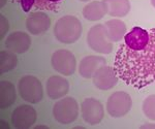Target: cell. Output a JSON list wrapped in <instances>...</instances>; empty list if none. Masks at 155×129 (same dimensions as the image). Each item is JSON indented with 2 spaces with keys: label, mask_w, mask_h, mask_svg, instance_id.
<instances>
[{
  "label": "cell",
  "mask_w": 155,
  "mask_h": 129,
  "mask_svg": "<svg viewBox=\"0 0 155 129\" xmlns=\"http://www.w3.org/2000/svg\"><path fill=\"white\" fill-rule=\"evenodd\" d=\"M31 46V38L26 32L15 31L9 34L5 39V47L7 50L15 54H24Z\"/></svg>",
  "instance_id": "cell-11"
},
{
  "label": "cell",
  "mask_w": 155,
  "mask_h": 129,
  "mask_svg": "<svg viewBox=\"0 0 155 129\" xmlns=\"http://www.w3.org/2000/svg\"><path fill=\"white\" fill-rule=\"evenodd\" d=\"M21 98L29 103H38L44 98V88L41 81L34 76H24L18 84Z\"/></svg>",
  "instance_id": "cell-3"
},
{
  "label": "cell",
  "mask_w": 155,
  "mask_h": 129,
  "mask_svg": "<svg viewBox=\"0 0 155 129\" xmlns=\"http://www.w3.org/2000/svg\"><path fill=\"white\" fill-rule=\"evenodd\" d=\"M144 48L130 50L121 44L115 56L114 69L120 80L137 89L155 83V28Z\"/></svg>",
  "instance_id": "cell-1"
},
{
  "label": "cell",
  "mask_w": 155,
  "mask_h": 129,
  "mask_svg": "<svg viewBox=\"0 0 155 129\" xmlns=\"http://www.w3.org/2000/svg\"><path fill=\"white\" fill-rule=\"evenodd\" d=\"M53 116L60 124H71L79 117V105L72 97H63L54 105Z\"/></svg>",
  "instance_id": "cell-5"
},
{
  "label": "cell",
  "mask_w": 155,
  "mask_h": 129,
  "mask_svg": "<svg viewBox=\"0 0 155 129\" xmlns=\"http://www.w3.org/2000/svg\"><path fill=\"white\" fill-rule=\"evenodd\" d=\"M107 28V36L112 43H117L124 38L126 34V25L119 19L109 20L104 23Z\"/></svg>",
  "instance_id": "cell-19"
},
{
  "label": "cell",
  "mask_w": 155,
  "mask_h": 129,
  "mask_svg": "<svg viewBox=\"0 0 155 129\" xmlns=\"http://www.w3.org/2000/svg\"><path fill=\"white\" fill-rule=\"evenodd\" d=\"M19 2L22 9L28 12L32 8L41 11H56L63 0H15Z\"/></svg>",
  "instance_id": "cell-16"
},
{
  "label": "cell",
  "mask_w": 155,
  "mask_h": 129,
  "mask_svg": "<svg viewBox=\"0 0 155 129\" xmlns=\"http://www.w3.org/2000/svg\"><path fill=\"white\" fill-rule=\"evenodd\" d=\"M47 94L51 99H60L68 93L69 83L65 78L60 76H52L47 81Z\"/></svg>",
  "instance_id": "cell-14"
},
{
  "label": "cell",
  "mask_w": 155,
  "mask_h": 129,
  "mask_svg": "<svg viewBox=\"0 0 155 129\" xmlns=\"http://www.w3.org/2000/svg\"><path fill=\"white\" fill-rule=\"evenodd\" d=\"M18 65V57L12 51H2L0 53V73L1 74L12 71Z\"/></svg>",
  "instance_id": "cell-21"
},
{
  "label": "cell",
  "mask_w": 155,
  "mask_h": 129,
  "mask_svg": "<svg viewBox=\"0 0 155 129\" xmlns=\"http://www.w3.org/2000/svg\"><path fill=\"white\" fill-rule=\"evenodd\" d=\"M118 76H117L116 71L114 67L111 66L104 65L101 68L96 70L94 76H92V81H93L94 86L99 90H110V89L114 88L118 83Z\"/></svg>",
  "instance_id": "cell-10"
},
{
  "label": "cell",
  "mask_w": 155,
  "mask_h": 129,
  "mask_svg": "<svg viewBox=\"0 0 155 129\" xmlns=\"http://www.w3.org/2000/svg\"><path fill=\"white\" fill-rule=\"evenodd\" d=\"M107 15L106 5L102 1L92 0L87 3L83 8V17L88 21L96 22Z\"/></svg>",
  "instance_id": "cell-18"
},
{
  "label": "cell",
  "mask_w": 155,
  "mask_h": 129,
  "mask_svg": "<svg viewBox=\"0 0 155 129\" xmlns=\"http://www.w3.org/2000/svg\"><path fill=\"white\" fill-rule=\"evenodd\" d=\"M143 113L149 120L155 121V94L149 95L143 102Z\"/></svg>",
  "instance_id": "cell-22"
},
{
  "label": "cell",
  "mask_w": 155,
  "mask_h": 129,
  "mask_svg": "<svg viewBox=\"0 0 155 129\" xmlns=\"http://www.w3.org/2000/svg\"><path fill=\"white\" fill-rule=\"evenodd\" d=\"M107 61L104 57L97 55L86 56L80 61L79 64V73L84 79H92L94 73L98 68L106 65Z\"/></svg>",
  "instance_id": "cell-15"
},
{
  "label": "cell",
  "mask_w": 155,
  "mask_h": 129,
  "mask_svg": "<svg viewBox=\"0 0 155 129\" xmlns=\"http://www.w3.org/2000/svg\"><path fill=\"white\" fill-rule=\"evenodd\" d=\"M37 119L36 111L29 105H22L12 111V123L16 129H29L34 125Z\"/></svg>",
  "instance_id": "cell-8"
},
{
  "label": "cell",
  "mask_w": 155,
  "mask_h": 129,
  "mask_svg": "<svg viewBox=\"0 0 155 129\" xmlns=\"http://www.w3.org/2000/svg\"><path fill=\"white\" fill-rule=\"evenodd\" d=\"M150 31L142 27H134L124 36V44L130 50H140L148 44Z\"/></svg>",
  "instance_id": "cell-13"
},
{
  "label": "cell",
  "mask_w": 155,
  "mask_h": 129,
  "mask_svg": "<svg viewBox=\"0 0 155 129\" xmlns=\"http://www.w3.org/2000/svg\"><path fill=\"white\" fill-rule=\"evenodd\" d=\"M16 88L8 81H1L0 83V108L5 110L14 105L16 100Z\"/></svg>",
  "instance_id": "cell-20"
},
{
  "label": "cell",
  "mask_w": 155,
  "mask_h": 129,
  "mask_svg": "<svg viewBox=\"0 0 155 129\" xmlns=\"http://www.w3.org/2000/svg\"><path fill=\"white\" fill-rule=\"evenodd\" d=\"M9 30V23L4 16H0V38H4Z\"/></svg>",
  "instance_id": "cell-23"
},
{
  "label": "cell",
  "mask_w": 155,
  "mask_h": 129,
  "mask_svg": "<svg viewBox=\"0 0 155 129\" xmlns=\"http://www.w3.org/2000/svg\"><path fill=\"white\" fill-rule=\"evenodd\" d=\"M83 120L90 125H97L102 121L104 116V105L95 98H86L81 105Z\"/></svg>",
  "instance_id": "cell-9"
},
{
  "label": "cell",
  "mask_w": 155,
  "mask_h": 129,
  "mask_svg": "<svg viewBox=\"0 0 155 129\" xmlns=\"http://www.w3.org/2000/svg\"><path fill=\"white\" fill-rule=\"evenodd\" d=\"M150 1H151V4H152V6H153L154 8H155V0H150Z\"/></svg>",
  "instance_id": "cell-26"
},
{
  "label": "cell",
  "mask_w": 155,
  "mask_h": 129,
  "mask_svg": "<svg viewBox=\"0 0 155 129\" xmlns=\"http://www.w3.org/2000/svg\"><path fill=\"white\" fill-rule=\"evenodd\" d=\"M132 106V99L124 91L114 92L107 99V111L113 118H121L129 113Z\"/></svg>",
  "instance_id": "cell-6"
},
{
  "label": "cell",
  "mask_w": 155,
  "mask_h": 129,
  "mask_svg": "<svg viewBox=\"0 0 155 129\" xmlns=\"http://www.w3.org/2000/svg\"><path fill=\"white\" fill-rule=\"evenodd\" d=\"M80 1H83V2H88V1H92V0H80Z\"/></svg>",
  "instance_id": "cell-27"
},
{
  "label": "cell",
  "mask_w": 155,
  "mask_h": 129,
  "mask_svg": "<svg viewBox=\"0 0 155 129\" xmlns=\"http://www.w3.org/2000/svg\"><path fill=\"white\" fill-rule=\"evenodd\" d=\"M51 27V19L42 11L32 12L26 20V28L33 35H39L49 30Z\"/></svg>",
  "instance_id": "cell-12"
},
{
  "label": "cell",
  "mask_w": 155,
  "mask_h": 129,
  "mask_svg": "<svg viewBox=\"0 0 155 129\" xmlns=\"http://www.w3.org/2000/svg\"><path fill=\"white\" fill-rule=\"evenodd\" d=\"M7 0H0V7H3L6 4Z\"/></svg>",
  "instance_id": "cell-25"
},
{
  "label": "cell",
  "mask_w": 155,
  "mask_h": 129,
  "mask_svg": "<svg viewBox=\"0 0 155 129\" xmlns=\"http://www.w3.org/2000/svg\"><path fill=\"white\" fill-rule=\"evenodd\" d=\"M107 8V14L114 18L125 17L130 11L129 0H102Z\"/></svg>",
  "instance_id": "cell-17"
},
{
  "label": "cell",
  "mask_w": 155,
  "mask_h": 129,
  "mask_svg": "<svg viewBox=\"0 0 155 129\" xmlns=\"http://www.w3.org/2000/svg\"><path fill=\"white\" fill-rule=\"evenodd\" d=\"M51 64L57 73L62 76H71L77 69V59L71 51L61 49L54 52L51 58Z\"/></svg>",
  "instance_id": "cell-7"
},
{
  "label": "cell",
  "mask_w": 155,
  "mask_h": 129,
  "mask_svg": "<svg viewBox=\"0 0 155 129\" xmlns=\"http://www.w3.org/2000/svg\"><path fill=\"white\" fill-rule=\"evenodd\" d=\"M83 27L80 20L74 16H64L56 22L54 35L60 43L71 44L79 40Z\"/></svg>",
  "instance_id": "cell-2"
},
{
  "label": "cell",
  "mask_w": 155,
  "mask_h": 129,
  "mask_svg": "<svg viewBox=\"0 0 155 129\" xmlns=\"http://www.w3.org/2000/svg\"><path fill=\"white\" fill-rule=\"evenodd\" d=\"M141 129H155V123H147V124H144L142 125Z\"/></svg>",
  "instance_id": "cell-24"
},
{
  "label": "cell",
  "mask_w": 155,
  "mask_h": 129,
  "mask_svg": "<svg viewBox=\"0 0 155 129\" xmlns=\"http://www.w3.org/2000/svg\"><path fill=\"white\" fill-rule=\"evenodd\" d=\"M89 48L99 54H110L113 51V43L107 36L104 24H97L90 28L87 34Z\"/></svg>",
  "instance_id": "cell-4"
}]
</instances>
